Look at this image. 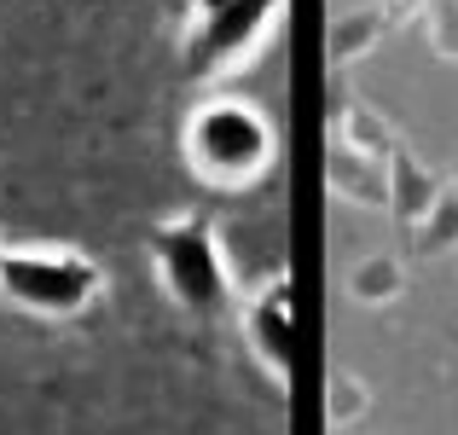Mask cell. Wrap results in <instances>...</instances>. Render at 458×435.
Here are the masks:
<instances>
[{
	"label": "cell",
	"instance_id": "cell-1",
	"mask_svg": "<svg viewBox=\"0 0 458 435\" xmlns=\"http://www.w3.org/2000/svg\"><path fill=\"white\" fill-rule=\"evenodd\" d=\"M279 157L273 123L244 99H203L186 116V163L203 186L215 192H244Z\"/></svg>",
	"mask_w": 458,
	"mask_h": 435
},
{
	"label": "cell",
	"instance_id": "cell-2",
	"mask_svg": "<svg viewBox=\"0 0 458 435\" xmlns=\"http://www.w3.org/2000/svg\"><path fill=\"white\" fill-rule=\"evenodd\" d=\"M0 296L35 320H81L105 296V268L64 244H0Z\"/></svg>",
	"mask_w": 458,
	"mask_h": 435
},
{
	"label": "cell",
	"instance_id": "cell-3",
	"mask_svg": "<svg viewBox=\"0 0 458 435\" xmlns=\"http://www.w3.org/2000/svg\"><path fill=\"white\" fill-rule=\"evenodd\" d=\"M151 261L163 279L168 302L191 320L215 325L233 308V273H226L221 238H215L209 215H174V221L151 226Z\"/></svg>",
	"mask_w": 458,
	"mask_h": 435
},
{
	"label": "cell",
	"instance_id": "cell-4",
	"mask_svg": "<svg viewBox=\"0 0 458 435\" xmlns=\"http://www.w3.org/2000/svg\"><path fill=\"white\" fill-rule=\"evenodd\" d=\"M284 12V0H221L215 12H203L186 35V70L198 81L238 76L244 64H256V53L267 47V23Z\"/></svg>",
	"mask_w": 458,
	"mask_h": 435
},
{
	"label": "cell",
	"instance_id": "cell-5",
	"mask_svg": "<svg viewBox=\"0 0 458 435\" xmlns=\"http://www.w3.org/2000/svg\"><path fill=\"white\" fill-rule=\"evenodd\" d=\"M244 343L256 348V360L279 383L291 378V366H296V308H291V285H284V273L250 296V308H244Z\"/></svg>",
	"mask_w": 458,
	"mask_h": 435
},
{
	"label": "cell",
	"instance_id": "cell-6",
	"mask_svg": "<svg viewBox=\"0 0 458 435\" xmlns=\"http://www.w3.org/2000/svg\"><path fill=\"white\" fill-rule=\"evenodd\" d=\"M383 186H389V215L412 233L429 215V203L441 198V175L412 151V145H394V157L383 163Z\"/></svg>",
	"mask_w": 458,
	"mask_h": 435
},
{
	"label": "cell",
	"instance_id": "cell-7",
	"mask_svg": "<svg viewBox=\"0 0 458 435\" xmlns=\"http://www.w3.org/2000/svg\"><path fill=\"white\" fill-rule=\"evenodd\" d=\"M394 23H406V12L394 6V0H360L354 12H343V18L331 23V64L343 70V64H354V58H366Z\"/></svg>",
	"mask_w": 458,
	"mask_h": 435
},
{
	"label": "cell",
	"instance_id": "cell-8",
	"mask_svg": "<svg viewBox=\"0 0 458 435\" xmlns=\"http://www.w3.org/2000/svg\"><path fill=\"white\" fill-rule=\"evenodd\" d=\"M331 128H336V145L354 151V157H366V163H389L394 145H401L394 123L366 99H336V123Z\"/></svg>",
	"mask_w": 458,
	"mask_h": 435
},
{
	"label": "cell",
	"instance_id": "cell-9",
	"mask_svg": "<svg viewBox=\"0 0 458 435\" xmlns=\"http://www.w3.org/2000/svg\"><path fill=\"white\" fill-rule=\"evenodd\" d=\"M348 296L360 308H394L406 296V261L401 256H366L348 273Z\"/></svg>",
	"mask_w": 458,
	"mask_h": 435
},
{
	"label": "cell",
	"instance_id": "cell-10",
	"mask_svg": "<svg viewBox=\"0 0 458 435\" xmlns=\"http://www.w3.org/2000/svg\"><path fill=\"white\" fill-rule=\"evenodd\" d=\"M331 186L343 192L348 203H371V209H389V186H383V163H366V157L331 151Z\"/></svg>",
	"mask_w": 458,
	"mask_h": 435
},
{
	"label": "cell",
	"instance_id": "cell-11",
	"mask_svg": "<svg viewBox=\"0 0 458 435\" xmlns=\"http://www.w3.org/2000/svg\"><path fill=\"white\" fill-rule=\"evenodd\" d=\"M458 244V192L441 186V198L429 203V215L412 226V256H447Z\"/></svg>",
	"mask_w": 458,
	"mask_h": 435
},
{
	"label": "cell",
	"instance_id": "cell-12",
	"mask_svg": "<svg viewBox=\"0 0 458 435\" xmlns=\"http://www.w3.org/2000/svg\"><path fill=\"white\" fill-rule=\"evenodd\" d=\"M412 30L424 35V47L436 58L458 64V0H424V6L412 12Z\"/></svg>",
	"mask_w": 458,
	"mask_h": 435
},
{
	"label": "cell",
	"instance_id": "cell-13",
	"mask_svg": "<svg viewBox=\"0 0 458 435\" xmlns=\"http://www.w3.org/2000/svg\"><path fill=\"white\" fill-rule=\"evenodd\" d=\"M366 406H371V389L354 378V371H336L331 389H325V413H331V424H336V430L360 424V418H366Z\"/></svg>",
	"mask_w": 458,
	"mask_h": 435
},
{
	"label": "cell",
	"instance_id": "cell-14",
	"mask_svg": "<svg viewBox=\"0 0 458 435\" xmlns=\"http://www.w3.org/2000/svg\"><path fill=\"white\" fill-rule=\"evenodd\" d=\"M186 6H191V12H198V18H203V12H215V6H221V0H186Z\"/></svg>",
	"mask_w": 458,
	"mask_h": 435
},
{
	"label": "cell",
	"instance_id": "cell-15",
	"mask_svg": "<svg viewBox=\"0 0 458 435\" xmlns=\"http://www.w3.org/2000/svg\"><path fill=\"white\" fill-rule=\"evenodd\" d=\"M447 186H453V192H458V168H453V180H447Z\"/></svg>",
	"mask_w": 458,
	"mask_h": 435
},
{
	"label": "cell",
	"instance_id": "cell-16",
	"mask_svg": "<svg viewBox=\"0 0 458 435\" xmlns=\"http://www.w3.org/2000/svg\"><path fill=\"white\" fill-rule=\"evenodd\" d=\"M453 343H458V337H453Z\"/></svg>",
	"mask_w": 458,
	"mask_h": 435
}]
</instances>
